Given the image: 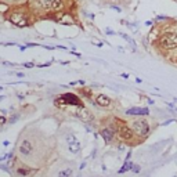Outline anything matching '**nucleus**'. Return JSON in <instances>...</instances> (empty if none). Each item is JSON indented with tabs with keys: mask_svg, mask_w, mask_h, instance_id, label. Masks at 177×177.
I'll use <instances>...</instances> for the list:
<instances>
[{
	"mask_svg": "<svg viewBox=\"0 0 177 177\" xmlns=\"http://www.w3.org/2000/svg\"><path fill=\"white\" fill-rule=\"evenodd\" d=\"M159 47L163 50H174L177 48V33L166 32L159 37Z\"/></svg>",
	"mask_w": 177,
	"mask_h": 177,
	"instance_id": "obj_1",
	"label": "nucleus"
},
{
	"mask_svg": "<svg viewBox=\"0 0 177 177\" xmlns=\"http://www.w3.org/2000/svg\"><path fill=\"white\" fill-rule=\"evenodd\" d=\"M132 129L134 130V133L140 137H147L150 134V123L145 119H137L132 123Z\"/></svg>",
	"mask_w": 177,
	"mask_h": 177,
	"instance_id": "obj_2",
	"label": "nucleus"
},
{
	"mask_svg": "<svg viewBox=\"0 0 177 177\" xmlns=\"http://www.w3.org/2000/svg\"><path fill=\"white\" fill-rule=\"evenodd\" d=\"M118 134H119V137L122 138V140L132 141L133 138H134L136 133H134V130H133L132 127H129L127 125L122 123V125H119V127H118Z\"/></svg>",
	"mask_w": 177,
	"mask_h": 177,
	"instance_id": "obj_3",
	"label": "nucleus"
},
{
	"mask_svg": "<svg viewBox=\"0 0 177 177\" xmlns=\"http://www.w3.org/2000/svg\"><path fill=\"white\" fill-rule=\"evenodd\" d=\"M10 21H11L14 25L19 27V28L28 27V19H27V17H25V15H24V12L14 11L11 15H10Z\"/></svg>",
	"mask_w": 177,
	"mask_h": 177,
	"instance_id": "obj_4",
	"label": "nucleus"
},
{
	"mask_svg": "<svg viewBox=\"0 0 177 177\" xmlns=\"http://www.w3.org/2000/svg\"><path fill=\"white\" fill-rule=\"evenodd\" d=\"M64 98V101L66 102V105H78V107H82V101L80 98H79L78 96H75V94L72 93H66V94H62L61 96Z\"/></svg>",
	"mask_w": 177,
	"mask_h": 177,
	"instance_id": "obj_5",
	"label": "nucleus"
},
{
	"mask_svg": "<svg viewBox=\"0 0 177 177\" xmlns=\"http://www.w3.org/2000/svg\"><path fill=\"white\" fill-rule=\"evenodd\" d=\"M32 151H33V145L29 140H24L21 144H19V152H21V155L28 156V155H30Z\"/></svg>",
	"mask_w": 177,
	"mask_h": 177,
	"instance_id": "obj_6",
	"label": "nucleus"
},
{
	"mask_svg": "<svg viewBox=\"0 0 177 177\" xmlns=\"http://www.w3.org/2000/svg\"><path fill=\"white\" fill-rule=\"evenodd\" d=\"M75 115L82 120V122H90V120L93 119V115H91V112L87 111V109H84V108H80Z\"/></svg>",
	"mask_w": 177,
	"mask_h": 177,
	"instance_id": "obj_7",
	"label": "nucleus"
},
{
	"mask_svg": "<svg viewBox=\"0 0 177 177\" xmlns=\"http://www.w3.org/2000/svg\"><path fill=\"white\" fill-rule=\"evenodd\" d=\"M114 134H115V127H107V129L101 130V136L105 140V143H111L112 138H114Z\"/></svg>",
	"mask_w": 177,
	"mask_h": 177,
	"instance_id": "obj_8",
	"label": "nucleus"
},
{
	"mask_svg": "<svg viewBox=\"0 0 177 177\" xmlns=\"http://www.w3.org/2000/svg\"><path fill=\"white\" fill-rule=\"evenodd\" d=\"M96 104L100 105V107H109L111 105V98L105 94H98L96 97Z\"/></svg>",
	"mask_w": 177,
	"mask_h": 177,
	"instance_id": "obj_9",
	"label": "nucleus"
},
{
	"mask_svg": "<svg viewBox=\"0 0 177 177\" xmlns=\"http://www.w3.org/2000/svg\"><path fill=\"white\" fill-rule=\"evenodd\" d=\"M127 115H148L150 111L148 108H130L126 111Z\"/></svg>",
	"mask_w": 177,
	"mask_h": 177,
	"instance_id": "obj_10",
	"label": "nucleus"
},
{
	"mask_svg": "<svg viewBox=\"0 0 177 177\" xmlns=\"http://www.w3.org/2000/svg\"><path fill=\"white\" fill-rule=\"evenodd\" d=\"M51 3L53 0H36V6L42 10H47L51 7Z\"/></svg>",
	"mask_w": 177,
	"mask_h": 177,
	"instance_id": "obj_11",
	"label": "nucleus"
},
{
	"mask_svg": "<svg viewBox=\"0 0 177 177\" xmlns=\"http://www.w3.org/2000/svg\"><path fill=\"white\" fill-rule=\"evenodd\" d=\"M68 148L71 152L76 154L80 151V144H79V141H73V143H71V144H68Z\"/></svg>",
	"mask_w": 177,
	"mask_h": 177,
	"instance_id": "obj_12",
	"label": "nucleus"
},
{
	"mask_svg": "<svg viewBox=\"0 0 177 177\" xmlns=\"http://www.w3.org/2000/svg\"><path fill=\"white\" fill-rule=\"evenodd\" d=\"M64 7V3L62 0H53V3H51V9L54 10V11H58Z\"/></svg>",
	"mask_w": 177,
	"mask_h": 177,
	"instance_id": "obj_13",
	"label": "nucleus"
},
{
	"mask_svg": "<svg viewBox=\"0 0 177 177\" xmlns=\"http://www.w3.org/2000/svg\"><path fill=\"white\" fill-rule=\"evenodd\" d=\"M132 168H133V163H132V162H129V161H126V162H125V165H123V168H122V169H119V173H125V172L130 170Z\"/></svg>",
	"mask_w": 177,
	"mask_h": 177,
	"instance_id": "obj_14",
	"label": "nucleus"
},
{
	"mask_svg": "<svg viewBox=\"0 0 177 177\" xmlns=\"http://www.w3.org/2000/svg\"><path fill=\"white\" fill-rule=\"evenodd\" d=\"M71 174H72V169H65L58 173V177H71Z\"/></svg>",
	"mask_w": 177,
	"mask_h": 177,
	"instance_id": "obj_15",
	"label": "nucleus"
},
{
	"mask_svg": "<svg viewBox=\"0 0 177 177\" xmlns=\"http://www.w3.org/2000/svg\"><path fill=\"white\" fill-rule=\"evenodd\" d=\"M30 172H32V170H29V169H24V168L18 169V174H21V176H28Z\"/></svg>",
	"mask_w": 177,
	"mask_h": 177,
	"instance_id": "obj_16",
	"label": "nucleus"
},
{
	"mask_svg": "<svg viewBox=\"0 0 177 177\" xmlns=\"http://www.w3.org/2000/svg\"><path fill=\"white\" fill-rule=\"evenodd\" d=\"M73 141H76V138H75V136H73V134H68V136H66V143H68V144L73 143Z\"/></svg>",
	"mask_w": 177,
	"mask_h": 177,
	"instance_id": "obj_17",
	"label": "nucleus"
},
{
	"mask_svg": "<svg viewBox=\"0 0 177 177\" xmlns=\"http://www.w3.org/2000/svg\"><path fill=\"white\" fill-rule=\"evenodd\" d=\"M9 9H10V7L7 6V4L0 3V12H6V11H9Z\"/></svg>",
	"mask_w": 177,
	"mask_h": 177,
	"instance_id": "obj_18",
	"label": "nucleus"
},
{
	"mask_svg": "<svg viewBox=\"0 0 177 177\" xmlns=\"http://www.w3.org/2000/svg\"><path fill=\"white\" fill-rule=\"evenodd\" d=\"M18 119H19V114H14L11 118H10V123H15Z\"/></svg>",
	"mask_w": 177,
	"mask_h": 177,
	"instance_id": "obj_19",
	"label": "nucleus"
},
{
	"mask_svg": "<svg viewBox=\"0 0 177 177\" xmlns=\"http://www.w3.org/2000/svg\"><path fill=\"white\" fill-rule=\"evenodd\" d=\"M132 170L134 172V173H138V172H140V166H137V165H133Z\"/></svg>",
	"mask_w": 177,
	"mask_h": 177,
	"instance_id": "obj_20",
	"label": "nucleus"
},
{
	"mask_svg": "<svg viewBox=\"0 0 177 177\" xmlns=\"http://www.w3.org/2000/svg\"><path fill=\"white\" fill-rule=\"evenodd\" d=\"M6 123V118L4 116H0V125H4Z\"/></svg>",
	"mask_w": 177,
	"mask_h": 177,
	"instance_id": "obj_21",
	"label": "nucleus"
},
{
	"mask_svg": "<svg viewBox=\"0 0 177 177\" xmlns=\"http://www.w3.org/2000/svg\"><path fill=\"white\" fill-rule=\"evenodd\" d=\"M24 66H27V68H32L33 64L32 62H27V64H24Z\"/></svg>",
	"mask_w": 177,
	"mask_h": 177,
	"instance_id": "obj_22",
	"label": "nucleus"
},
{
	"mask_svg": "<svg viewBox=\"0 0 177 177\" xmlns=\"http://www.w3.org/2000/svg\"><path fill=\"white\" fill-rule=\"evenodd\" d=\"M11 2H19V0H11Z\"/></svg>",
	"mask_w": 177,
	"mask_h": 177,
	"instance_id": "obj_23",
	"label": "nucleus"
}]
</instances>
